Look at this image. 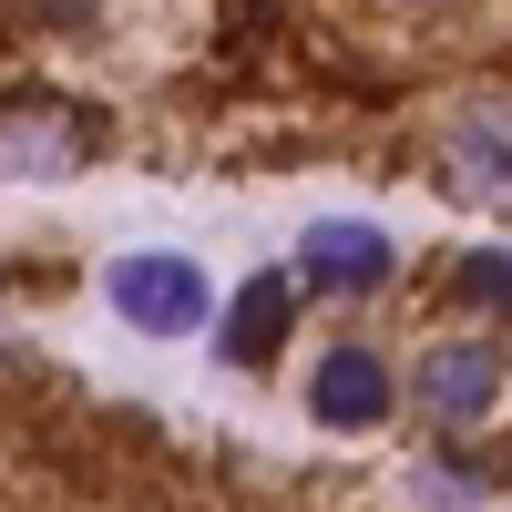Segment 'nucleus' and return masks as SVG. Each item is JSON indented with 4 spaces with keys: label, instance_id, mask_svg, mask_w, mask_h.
Returning <instances> with one entry per match:
<instances>
[{
    "label": "nucleus",
    "instance_id": "6e6552de",
    "mask_svg": "<svg viewBox=\"0 0 512 512\" xmlns=\"http://www.w3.org/2000/svg\"><path fill=\"white\" fill-rule=\"evenodd\" d=\"M461 287H472L482 308H502V318H512V256H472V267H461Z\"/></svg>",
    "mask_w": 512,
    "mask_h": 512
},
{
    "label": "nucleus",
    "instance_id": "f257e3e1",
    "mask_svg": "<svg viewBox=\"0 0 512 512\" xmlns=\"http://www.w3.org/2000/svg\"><path fill=\"white\" fill-rule=\"evenodd\" d=\"M103 297H113V318H134L144 338H185V328H205V308H216L205 267H195V256H175V246L113 256V267H103Z\"/></svg>",
    "mask_w": 512,
    "mask_h": 512
},
{
    "label": "nucleus",
    "instance_id": "7ed1b4c3",
    "mask_svg": "<svg viewBox=\"0 0 512 512\" xmlns=\"http://www.w3.org/2000/svg\"><path fill=\"white\" fill-rule=\"evenodd\" d=\"M441 175L461 205H512V113H461L441 144Z\"/></svg>",
    "mask_w": 512,
    "mask_h": 512
},
{
    "label": "nucleus",
    "instance_id": "39448f33",
    "mask_svg": "<svg viewBox=\"0 0 512 512\" xmlns=\"http://www.w3.org/2000/svg\"><path fill=\"white\" fill-rule=\"evenodd\" d=\"M308 410L328 420V431H379V420H390V369H379L369 349H328L318 379H308Z\"/></svg>",
    "mask_w": 512,
    "mask_h": 512
},
{
    "label": "nucleus",
    "instance_id": "20e7f679",
    "mask_svg": "<svg viewBox=\"0 0 512 512\" xmlns=\"http://www.w3.org/2000/svg\"><path fill=\"white\" fill-rule=\"evenodd\" d=\"M93 154V123L62 113V103H21L0 113V175H62V164Z\"/></svg>",
    "mask_w": 512,
    "mask_h": 512
},
{
    "label": "nucleus",
    "instance_id": "423d86ee",
    "mask_svg": "<svg viewBox=\"0 0 512 512\" xmlns=\"http://www.w3.org/2000/svg\"><path fill=\"white\" fill-rule=\"evenodd\" d=\"M297 267H308L318 287H379L400 256H390V236L359 226V216H318L308 236H297Z\"/></svg>",
    "mask_w": 512,
    "mask_h": 512
},
{
    "label": "nucleus",
    "instance_id": "f03ea898",
    "mask_svg": "<svg viewBox=\"0 0 512 512\" xmlns=\"http://www.w3.org/2000/svg\"><path fill=\"white\" fill-rule=\"evenodd\" d=\"M410 400L431 420H482L502 400V349H492V338H441V349L410 369Z\"/></svg>",
    "mask_w": 512,
    "mask_h": 512
},
{
    "label": "nucleus",
    "instance_id": "0eeeda50",
    "mask_svg": "<svg viewBox=\"0 0 512 512\" xmlns=\"http://www.w3.org/2000/svg\"><path fill=\"white\" fill-rule=\"evenodd\" d=\"M287 318H297V277H287V267H267V277H246V287H236V308H226V359H236V369H256V359H277V338H287Z\"/></svg>",
    "mask_w": 512,
    "mask_h": 512
}]
</instances>
